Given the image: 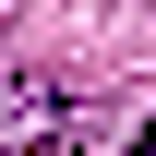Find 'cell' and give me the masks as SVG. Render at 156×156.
Masks as SVG:
<instances>
[{
	"mask_svg": "<svg viewBox=\"0 0 156 156\" xmlns=\"http://www.w3.org/2000/svg\"><path fill=\"white\" fill-rule=\"evenodd\" d=\"M144 156H156V120H144Z\"/></svg>",
	"mask_w": 156,
	"mask_h": 156,
	"instance_id": "6da1fadb",
	"label": "cell"
}]
</instances>
